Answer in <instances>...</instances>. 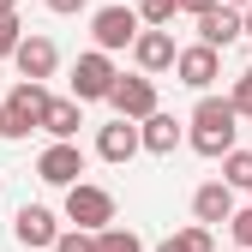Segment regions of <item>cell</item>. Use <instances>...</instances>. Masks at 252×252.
<instances>
[{
  "mask_svg": "<svg viewBox=\"0 0 252 252\" xmlns=\"http://www.w3.org/2000/svg\"><path fill=\"white\" fill-rule=\"evenodd\" d=\"M234 132H240V114L228 96H204L192 108V150L198 156H228L234 150Z\"/></svg>",
  "mask_w": 252,
  "mask_h": 252,
  "instance_id": "6da1fadb",
  "label": "cell"
},
{
  "mask_svg": "<svg viewBox=\"0 0 252 252\" xmlns=\"http://www.w3.org/2000/svg\"><path fill=\"white\" fill-rule=\"evenodd\" d=\"M66 222H72V228H84V234H102V228H114V192H108V186H90V180H78L72 192H66Z\"/></svg>",
  "mask_w": 252,
  "mask_h": 252,
  "instance_id": "7a4b0ae2",
  "label": "cell"
},
{
  "mask_svg": "<svg viewBox=\"0 0 252 252\" xmlns=\"http://www.w3.org/2000/svg\"><path fill=\"white\" fill-rule=\"evenodd\" d=\"M90 36H96V48H102V54H114V48H132V42L144 36V18H138V6L114 0V6H102L96 18H90Z\"/></svg>",
  "mask_w": 252,
  "mask_h": 252,
  "instance_id": "3957f363",
  "label": "cell"
},
{
  "mask_svg": "<svg viewBox=\"0 0 252 252\" xmlns=\"http://www.w3.org/2000/svg\"><path fill=\"white\" fill-rule=\"evenodd\" d=\"M48 102H54V96H48L42 84H24V78H18V84L6 90V102H0V108H6V138H30V132L42 126Z\"/></svg>",
  "mask_w": 252,
  "mask_h": 252,
  "instance_id": "277c9868",
  "label": "cell"
},
{
  "mask_svg": "<svg viewBox=\"0 0 252 252\" xmlns=\"http://www.w3.org/2000/svg\"><path fill=\"white\" fill-rule=\"evenodd\" d=\"M114 84H120V72H114V60L102 48L78 54V66H72V102H108Z\"/></svg>",
  "mask_w": 252,
  "mask_h": 252,
  "instance_id": "5b68a950",
  "label": "cell"
},
{
  "mask_svg": "<svg viewBox=\"0 0 252 252\" xmlns=\"http://www.w3.org/2000/svg\"><path fill=\"white\" fill-rule=\"evenodd\" d=\"M108 102H114L120 120H138V126H144L150 114H162V108H156V78H144V72H132V78L120 72V84H114Z\"/></svg>",
  "mask_w": 252,
  "mask_h": 252,
  "instance_id": "8992f818",
  "label": "cell"
},
{
  "mask_svg": "<svg viewBox=\"0 0 252 252\" xmlns=\"http://www.w3.org/2000/svg\"><path fill=\"white\" fill-rule=\"evenodd\" d=\"M12 66H18V78H24V84H42V78H54V66H60V48H54V36L30 30V36H24V48L12 54Z\"/></svg>",
  "mask_w": 252,
  "mask_h": 252,
  "instance_id": "52a82bcc",
  "label": "cell"
},
{
  "mask_svg": "<svg viewBox=\"0 0 252 252\" xmlns=\"http://www.w3.org/2000/svg\"><path fill=\"white\" fill-rule=\"evenodd\" d=\"M78 174H84V150L78 144H48L42 156H36V180L42 186H78Z\"/></svg>",
  "mask_w": 252,
  "mask_h": 252,
  "instance_id": "ba28073f",
  "label": "cell"
},
{
  "mask_svg": "<svg viewBox=\"0 0 252 252\" xmlns=\"http://www.w3.org/2000/svg\"><path fill=\"white\" fill-rule=\"evenodd\" d=\"M174 78H180L186 90H210L216 78H222V54H216V48H204V42L180 48V60H174Z\"/></svg>",
  "mask_w": 252,
  "mask_h": 252,
  "instance_id": "9c48e42d",
  "label": "cell"
},
{
  "mask_svg": "<svg viewBox=\"0 0 252 252\" xmlns=\"http://www.w3.org/2000/svg\"><path fill=\"white\" fill-rule=\"evenodd\" d=\"M12 240H18V246H30V252H36V246H60L54 210H48V204H24V210L12 216Z\"/></svg>",
  "mask_w": 252,
  "mask_h": 252,
  "instance_id": "30bf717a",
  "label": "cell"
},
{
  "mask_svg": "<svg viewBox=\"0 0 252 252\" xmlns=\"http://www.w3.org/2000/svg\"><path fill=\"white\" fill-rule=\"evenodd\" d=\"M138 150H144L138 120H108L102 132H96V156H102V162H132Z\"/></svg>",
  "mask_w": 252,
  "mask_h": 252,
  "instance_id": "8fae6325",
  "label": "cell"
},
{
  "mask_svg": "<svg viewBox=\"0 0 252 252\" xmlns=\"http://www.w3.org/2000/svg\"><path fill=\"white\" fill-rule=\"evenodd\" d=\"M234 36H246V12H234V6H210V12L198 18V42H204V48L222 54Z\"/></svg>",
  "mask_w": 252,
  "mask_h": 252,
  "instance_id": "7c38bea8",
  "label": "cell"
},
{
  "mask_svg": "<svg viewBox=\"0 0 252 252\" xmlns=\"http://www.w3.org/2000/svg\"><path fill=\"white\" fill-rule=\"evenodd\" d=\"M192 216L210 228V222H234V186L228 180H204L192 192Z\"/></svg>",
  "mask_w": 252,
  "mask_h": 252,
  "instance_id": "4fadbf2b",
  "label": "cell"
},
{
  "mask_svg": "<svg viewBox=\"0 0 252 252\" xmlns=\"http://www.w3.org/2000/svg\"><path fill=\"white\" fill-rule=\"evenodd\" d=\"M132 60H138V72L150 78V72H168L174 60H180V48H174L168 30H144V36L132 42Z\"/></svg>",
  "mask_w": 252,
  "mask_h": 252,
  "instance_id": "5bb4252c",
  "label": "cell"
},
{
  "mask_svg": "<svg viewBox=\"0 0 252 252\" xmlns=\"http://www.w3.org/2000/svg\"><path fill=\"white\" fill-rule=\"evenodd\" d=\"M84 102H72V96H54L48 102V114H42V132L54 138V144H72L78 138V126H84V114H78Z\"/></svg>",
  "mask_w": 252,
  "mask_h": 252,
  "instance_id": "9a60e30c",
  "label": "cell"
},
{
  "mask_svg": "<svg viewBox=\"0 0 252 252\" xmlns=\"http://www.w3.org/2000/svg\"><path fill=\"white\" fill-rule=\"evenodd\" d=\"M138 132H144V150H150V156H174V144H180V120H174V114H150Z\"/></svg>",
  "mask_w": 252,
  "mask_h": 252,
  "instance_id": "2e32d148",
  "label": "cell"
},
{
  "mask_svg": "<svg viewBox=\"0 0 252 252\" xmlns=\"http://www.w3.org/2000/svg\"><path fill=\"white\" fill-rule=\"evenodd\" d=\"M156 252H216V240H210V228L204 222H192V228H180V234H168Z\"/></svg>",
  "mask_w": 252,
  "mask_h": 252,
  "instance_id": "e0dca14e",
  "label": "cell"
},
{
  "mask_svg": "<svg viewBox=\"0 0 252 252\" xmlns=\"http://www.w3.org/2000/svg\"><path fill=\"white\" fill-rule=\"evenodd\" d=\"M222 180L234 192H252V150H228L222 156Z\"/></svg>",
  "mask_w": 252,
  "mask_h": 252,
  "instance_id": "ac0fdd59",
  "label": "cell"
},
{
  "mask_svg": "<svg viewBox=\"0 0 252 252\" xmlns=\"http://www.w3.org/2000/svg\"><path fill=\"white\" fill-rule=\"evenodd\" d=\"M96 252H144V240L132 228H102L96 234Z\"/></svg>",
  "mask_w": 252,
  "mask_h": 252,
  "instance_id": "d6986e66",
  "label": "cell"
},
{
  "mask_svg": "<svg viewBox=\"0 0 252 252\" xmlns=\"http://www.w3.org/2000/svg\"><path fill=\"white\" fill-rule=\"evenodd\" d=\"M174 12H180V0H138V18H144L150 30H162Z\"/></svg>",
  "mask_w": 252,
  "mask_h": 252,
  "instance_id": "ffe728a7",
  "label": "cell"
},
{
  "mask_svg": "<svg viewBox=\"0 0 252 252\" xmlns=\"http://www.w3.org/2000/svg\"><path fill=\"white\" fill-rule=\"evenodd\" d=\"M24 36H30V30H24L18 18H0V60H12V54L24 48Z\"/></svg>",
  "mask_w": 252,
  "mask_h": 252,
  "instance_id": "44dd1931",
  "label": "cell"
},
{
  "mask_svg": "<svg viewBox=\"0 0 252 252\" xmlns=\"http://www.w3.org/2000/svg\"><path fill=\"white\" fill-rule=\"evenodd\" d=\"M228 102H234V114H252V66L234 78V90H228Z\"/></svg>",
  "mask_w": 252,
  "mask_h": 252,
  "instance_id": "7402d4cb",
  "label": "cell"
},
{
  "mask_svg": "<svg viewBox=\"0 0 252 252\" xmlns=\"http://www.w3.org/2000/svg\"><path fill=\"white\" fill-rule=\"evenodd\" d=\"M228 228H234V246H240V252H252V204H246V210H234V222H228Z\"/></svg>",
  "mask_w": 252,
  "mask_h": 252,
  "instance_id": "603a6c76",
  "label": "cell"
},
{
  "mask_svg": "<svg viewBox=\"0 0 252 252\" xmlns=\"http://www.w3.org/2000/svg\"><path fill=\"white\" fill-rule=\"evenodd\" d=\"M54 252H96V234L72 228V234H60V246H54Z\"/></svg>",
  "mask_w": 252,
  "mask_h": 252,
  "instance_id": "cb8c5ba5",
  "label": "cell"
},
{
  "mask_svg": "<svg viewBox=\"0 0 252 252\" xmlns=\"http://www.w3.org/2000/svg\"><path fill=\"white\" fill-rule=\"evenodd\" d=\"M210 6H222V0H180V12H192V18H204Z\"/></svg>",
  "mask_w": 252,
  "mask_h": 252,
  "instance_id": "d4e9b609",
  "label": "cell"
},
{
  "mask_svg": "<svg viewBox=\"0 0 252 252\" xmlns=\"http://www.w3.org/2000/svg\"><path fill=\"white\" fill-rule=\"evenodd\" d=\"M48 12H84V0H42Z\"/></svg>",
  "mask_w": 252,
  "mask_h": 252,
  "instance_id": "484cf974",
  "label": "cell"
},
{
  "mask_svg": "<svg viewBox=\"0 0 252 252\" xmlns=\"http://www.w3.org/2000/svg\"><path fill=\"white\" fill-rule=\"evenodd\" d=\"M0 18H18V0H0Z\"/></svg>",
  "mask_w": 252,
  "mask_h": 252,
  "instance_id": "4316f807",
  "label": "cell"
},
{
  "mask_svg": "<svg viewBox=\"0 0 252 252\" xmlns=\"http://www.w3.org/2000/svg\"><path fill=\"white\" fill-rule=\"evenodd\" d=\"M222 6H234V12H252V0H222Z\"/></svg>",
  "mask_w": 252,
  "mask_h": 252,
  "instance_id": "83f0119b",
  "label": "cell"
},
{
  "mask_svg": "<svg viewBox=\"0 0 252 252\" xmlns=\"http://www.w3.org/2000/svg\"><path fill=\"white\" fill-rule=\"evenodd\" d=\"M0 138H6V108H0Z\"/></svg>",
  "mask_w": 252,
  "mask_h": 252,
  "instance_id": "f1b7e54d",
  "label": "cell"
},
{
  "mask_svg": "<svg viewBox=\"0 0 252 252\" xmlns=\"http://www.w3.org/2000/svg\"><path fill=\"white\" fill-rule=\"evenodd\" d=\"M246 36H252V12H246Z\"/></svg>",
  "mask_w": 252,
  "mask_h": 252,
  "instance_id": "f546056e",
  "label": "cell"
},
{
  "mask_svg": "<svg viewBox=\"0 0 252 252\" xmlns=\"http://www.w3.org/2000/svg\"><path fill=\"white\" fill-rule=\"evenodd\" d=\"M234 252H240V246H234Z\"/></svg>",
  "mask_w": 252,
  "mask_h": 252,
  "instance_id": "4dcf8cb0",
  "label": "cell"
}]
</instances>
